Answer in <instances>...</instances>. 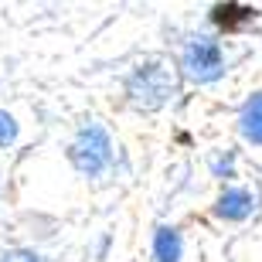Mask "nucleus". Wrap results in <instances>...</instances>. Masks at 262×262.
<instances>
[{"mask_svg": "<svg viewBox=\"0 0 262 262\" xmlns=\"http://www.w3.org/2000/svg\"><path fill=\"white\" fill-rule=\"evenodd\" d=\"M68 164L82 177H99L113 167V136L99 123H85L68 143Z\"/></svg>", "mask_w": 262, "mask_h": 262, "instance_id": "f257e3e1", "label": "nucleus"}, {"mask_svg": "<svg viewBox=\"0 0 262 262\" xmlns=\"http://www.w3.org/2000/svg\"><path fill=\"white\" fill-rule=\"evenodd\" d=\"M174 72L164 65V61H143V65H136L133 72L126 75V96L136 109H143V113H154L167 102V99L174 96Z\"/></svg>", "mask_w": 262, "mask_h": 262, "instance_id": "f03ea898", "label": "nucleus"}, {"mask_svg": "<svg viewBox=\"0 0 262 262\" xmlns=\"http://www.w3.org/2000/svg\"><path fill=\"white\" fill-rule=\"evenodd\" d=\"M181 65H184V75L194 78V82H214V78L225 75V51L222 45L208 34H198L184 45V55H181Z\"/></svg>", "mask_w": 262, "mask_h": 262, "instance_id": "7ed1b4c3", "label": "nucleus"}, {"mask_svg": "<svg viewBox=\"0 0 262 262\" xmlns=\"http://www.w3.org/2000/svg\"><path fill=\"white\" fill-rule=\"evenodd\" d=\"M255 208V198L252 191H245V187H225L218 201H214V214L222 218V222H245Z\"/></svg>", "mask_w": 262, "mask_h": 262, "instance_id": "20e7f679", "label": "nucleus"}, {"mask_svg": "<svg viewBox=\"0 0 262 262\" xmlns=\"http://www.w3.org/2000/svg\"><path fill=\"white\" fill-rule=\"evenodd\" d=\"M184 255V242L174 225H157L154 232V262H181Z\"/></svg>", "mask_w": 262, "mask_h": 262, "instance_id": "39448f33", "label": "nucleus"}, {"mask_svg": "<svg viewBox=\"0 0 262 262\" xmlns=\"http://www.w3.org/2000/svg\"><path fill=\"white\" fill-rule=\"evenodd\" d=\"M255 17H259V10H255V7H245V4H218V7L211 10V20L222 31L245 28V24H252Z\"/></svg>", "mask_w": 262, "mask_h": 262, "instance_id": "423d86ee", "label": "nucleus"}, {"mask_svg": "<svg viewBox=\"0 0 262 262\" xmlns=\"http://www.w3.org/2000/svg\"><path fill=\"white\" fill-rule=\"evenodd\" d=\"M238 133H242L249 143L262 146V92H255V96L242 106V116H238Z\"/></svg>", "mask_w": 262, "mask_h": 262, "instance_id": "0eeeda50", "label": "nucleus"}, {"mask_svg": "<svg viewBox=\"0 0 262 262\" xmlns=\"http://www.w3.org/2000/svg\"><path fill=\"white\" fill-rule=\"evenodd\" d=\"M17 143V119L7 109H0V146H14Z\"/></svg>", "mask_w": 262, "mask_h": 262, "instance_id": "6e6552de", "label": "nucleus"}, {"mask_svg": "<svg viewBox=\"0 0 262 262\" xmlns=\"http://www.w3.org/2000/svg\"><path fill=\"white\" fill-rule=\"evenodd\" d=\"M0 262H45V259L31 249H7V252H0Z\"/></svg>", "mask_w": 262, "mask_h": 262, "instance_id": "1a4fd4ad", "label": "nucleus"}]
</instances>
